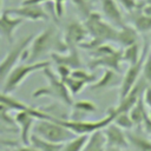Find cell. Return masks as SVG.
I'll return each instance as SVG.
<instances>
[{
	"label": "cell",
	"mask_w": 151,
	"mask_h": 151,
	"mask_svg": "<svg viewBox=\"0 0 151 151\" xmlns=\"http://www.w3.org/2000/svg\"><path fill=\"white\" fill-rule=\"evenodd\" d=\"M67 45L64 37L54 26H48L39 34L34 35L29 46L22 55V60L26 63H34L41 60L42 57L51 53H63L67 51Z\"/></svg>",
	"instance_id": "6da1fadb"
},
{
	"label": "cell",
	"mask_w": 151,
	"mask_h": 151,
	"mask_svg": "<svg viewBox=\"0 0 151 151\" xmlns=\"http://www.w3.org/2000/svg\"><path fill=\"white\" fill-rule=\"evenodd\" d=\"M84 25L88 32V39L83 42L79 47L92 50L96 46L104 42H114L117 37V27L110 24L101 14L97 12H91L84 21Z\"/></svg>",
	"instance_id": "7a4b0ae2"
},
{
	"label": "cell",
	"mask_w": 151,
	"mask_h": 151,
	"mask_svg": "<svg viewBox=\"0 0 151 151\" xmlns=\"http://www.w3.org/2000/svg\"><path fill=\"white\" fill-rule=\"evenodd\" d=\"M44 76L47 80V85L40 88H37L33 93V98H40V97H51L64 105L72 106L73 105V96L67 90L65 83L59 78V76L51 70V67H46L42 70Z\"/></svg>",
	"instance_id": "3957f363"
},
{
	"label": "cell",
	"mask_w": 151,
	"mask_h": 151,
	"mask_svg": "<svg viewBox=\"0 0 151 151\" xmlns=\"http://www.w3.org/2000/svg\"><path fill=\"white\" fill-rule=\"evenodd\" d=\"M32 133L46 140H50L53 143H60V144H64L77 136L68 127L57 122L54 116L51 119H37L34 123Z\"/></svg>",
	"instance_id": "277c9868"
},
{
	"label": "cell",
	"mask_w": 151,
	"mask_h": 151,
	"mask_svg": "<svg viewBox=\"0 0 151 151\" xmlns=\"http://www.w3.org/2000/svg\"><path fill=\"white\" fill-rule=\"evenodd\" d=\"M122 53L123 50L114 48L110 42L100 44L91 50L92 59L88 63V67L92 71L98 67H103L120 72V64L123 63Z\"/></svg>",
	"instance_id": "5b68a950"
},
{
	"label": "cell",
	"mask_w": 151,
	"mask_h": 151,
	"mask_svg": "<svg viewBox=\"0 0 151 151\" xmlns=\"http://www.w3.org/2000/svg\"><path fill=\"white\" fill-rule=\"evenodd\" d=\"M51 66V61L48 60H39L34 63H24V64H17L12 71L8 73L7 78L4 81L2 91L6 93L14 92L24 81L25 79L31 76L34 72L42 71L44 68Z\"/></svg>",
	"instance_id": "8992f818"
},
{
	"label": "cell",
	"mask_w": 151,
	"mask_h": 151,
	"mask_svg": "<svg viewBox=\"0 0 151 151\" xmlns=\"http://www.w3.org/2000/svg\"><path fill=\"white\" fill-rule=\"evenodd\" d=\"M114 116H116V111L114 109H112L107 112V114L104 118H100L98 120H85V119L74 120V119H64V118H58V117H54V118L57 122L68 127L76 134H91L94 131L103 130L107 124L113 122Z\"/></svg>",
	"instance_id": "52a82bcc"
},
{
	"label": "cell",
	"mask_w": 151,
	"mask_h": 151,
	"mask_svg": "<svg viewBox=\"0 0 151 151\" xmlns=\"http://www.w3.org/2000/svg\"><path fill=\"white\" fill-rule=\"evenodd\" d=\"M33 38H34V34H28L21 38L19 41H17L12 46V48L7 52L5 58L0 61V85H4V81L7 78L8 73L18 64V61L20 59L22 60V55L27 50V47L29 46Z\"/></svg>",
	"instance_id": "ba28073f"
},
{
	"label": "cell",
	"mask_w": 151,
	"mask_h": 151,
	"mask_svg": "<svg viewBox=\"0 0 151 151\" xmlns=\"http://www.w3.org/2000/svg\"><path fill=\"white\" fill-rule=\"evenodd\" d=\"M149 48H150L149 45H147V44H144L140 59H139L136 64L129 65L126 72L124 73L123 78H122L120 86H119V88H120V90H119V100L123 99V98L129 93V91L134 86V84L138 81L139 76L142 74V70H143V64H144L145 57H146V54L149 53Z\"/></svg>",
	"instance_id": "9c48e42d"
},
{
	"label": "cell",
	"mask_w": 151,
	"mask_h": 151,
	"mask_svg": "<svg viewBox=\"0 0 151 151\" xmlns=\"http://www.w3.org/2000/svg\"><path fill=\"white\" fill-rule=\"evenodd\" d=\"M63 37H64V40H65L67 47H72V46L78 47L87 40L88 32H87L84 22H80L78 20H71L66 25Z\"/></svg>",
	"instance_id": "30bf717a"
},
{
	"label": "cell",
	"mask_w": 151,
	"mask_h": 151,
	"mask_svg": "<svg viewBox=\"0 0 151 151\" xmlns=\"http://www.w3.org/2000/svg\"><path fill=\"white\" fill-rule=\"evenodd\" d=\"M7 13L19 17L24 20H31V21H39V20H47L48 14L46 11L41 7L40 4H21L19 7L8 8L6 9Z\"/></svg>",
	"instance_id": "8fae6325"
},
{
	"label": "cell",
	"mask_w": 151,
	"mask_h": 151,
	"mask_svg": "<svg viewBox=\"0 0 151 151\" xmlns=\"http://www.w3.org/2000/svg\"><path fill=\"white\" fill-rule=\"evenodd\" d=\"M105 139H106V146H116L120 149H126L129 146V139L125 133V130L116 125L114 123L107 124L103 129Z\"/></svg>",
	"instance_id": "7c38bea8"
},
{
	"label": "cell",
	"mask_w": 151,
	"mask_h": 151,
	"mask_svg": "<svg viewBox=\"0 0 151 151\" xmlns=\"http://www.w3.org/2000/svg\"><path fill=\"white\" fill-rule=\"evenodd\" d=\"M17 126L19 127L20 140L22 144H29V138L37 118L27 111H18L14 116Z\"/></svg>",
	"instance_id": "4fadbf2b"
},
{
	"label": "cell",
	"mask_w": 151,
	"mask_h": 151,
	"mask_svg": "<svg viewBox=\"0 0 151 151\" xmlns=\"http://www.w3.org/2000/svg\"><path fill=\"white\" fill-rule=\"evenodd\" d=\"M24 21H25L24 19L12 15V14L7 13L6 11H4L0 14V37L12 44L17 28Z\"/></svg>",
	"instance_id": "5bb4252c"
},
{
	"label": "cell",
	"mask_w": 151,
	"mask_h": 151,
	"mask_svg": "<svg viewBox=\"0 0 151 151\" xmlns=\"http://www.w3.org/2000/svg\"><path fill=\"white\" fill-rule=\"evenodd\" d=\"M100 4L103 15L110 24H112L117 28L125 25L120 6L116 0H100Z\"/></svg>",
	"instance_id": "9a60e30c"
},
{
	"label": "cell",
	"mask_w": 151,
	"mask_h": 151,
	"mask_svg": "<svg viewBox=\"0 0 151 151\" xmlns=\"http://www.w3.org/2000/svg\"><path fill=\"white\" fill-rule=\"evenodd\" d=\"M51 58L55 63V65H66L71 70L81 67V60L76 46L68 47L67 51L63 53H51Z\"/></svg>",
	"instance_id": "2e32d148"
},
{
	"label": "cell",
	"mask_w": 151,
	"mask_h": 151,
	"mask_svg": "<svg viewBox=\"0 0 151 151\" xmlns=\"http://www.w3.org/2000/svg\"><path fill=\"white\" fill-rule=\"evenodd\" d=\"M119 72L114 71V70H110V68H105L103 76L97 79L94 83L91 84L90 88L93 91H100V90H107L114 86H120L122 83V78L119 74Z\"/></svg>",
	"instance_id": "e0dca14e"
},
{
	"label": "cell",
	"mask_w": 151,
	"mask_h": 151,
	"mask_svg": "<svg viewBox=\"0 0 151 151\" xmlns=\"http://www.w3.org/2000/svg\"><path fill=\"white\" fill-rule=\"evenodd\" d=\"M114 42L120 45L123 48L132 44H136L138 42V31L133 26L125 24L124 26L117 29V37Z\"/></svg>",
	"instance_id": "ac0fdd59"
},
{
	"label": "cell",
	"mask_w": 151,
	"mask_h": 151,
	"mask_svg": "<svg viewBox=\"0 0 151 151\" xmlns=\"http://www.w3.org/2000/svg\"><path fill=\"white\" fill-rule=\"evenodd\" d=\"M106 139L103 130H98L88 134V138L81 151H105Z\"/></svg>",
	"instance_id": "d6986e66"
},
{
	"label": "cell",
	"mask_w": 151,
	"mask_h": 151,
	"mask_svg": "<svg viewBox=\"0 0 151 151\" xmlns=\"http://www.w3.org/2000/svg\"><path fill=\"white\" fill-rule=\"evenodd\" d=\"M72 107H73V114L71 116L70 119H74V120L85 119V117L87 114H90L91 112L96 111V105L90 100L73 101Z\"/></svg>",
	"instance_id": "ffe728a7"
},
{
	"label": "cell",
	"mask_w": 151,
	"mask_h": 151,
	"mask_svg": "<svg viewBox=\"0 0 151 151\" xmlns=\"http://www.w3.org/2000/svg\"><path fill=\"white\" fill-rule=\"evenodd\" d=\"M132 15V26L138 31V33H146L151 31V15L142 13L139 9H134Z\"/></svg>",
	"instance_id": "44dd1931"
},
{
	"label": "cell",
	"mask_w": 151,
	"mask_h": 151,
	"mask_svg": "<svg viewBox=\"0 0 151 151\" xmlns=\"http://www.w3.org/2000/svg\"><path fill=\"white\" fill-rule=\"evenodd\" d=\"M29 144L39 151H61V147L64 145L60 143H53V142L46 140V139L34 134V133L31 134Z\"/></svg>",
	"instance_id": "7402d4cb"
},
{
	"label": "cell",
	"mask_w": 151,
	"mask_h": 151,
	"mask_svg": "<svg viewBox=\"0 0 151 151\" xmlns=\"http://www.w3.org/2000/svg\"><path fill=\"white\" fill-rule=\"evenodd\" d=\"M142 51H143V48H140L139 42H136V44L124 47L123 53H122V61L127 63L129 65L136 64L142 57Z\"/></svg>",
	"instance_id": "603a6c76"
},
{
	"label": "cell",
	"mask_w": 151,
	"mask_h": 151,
	"mask_svg": "<svg viewBox=\"0 0 151 151\" xmlns=\"http://www.w3.org/2000/svg\"><path fill=\"white\" fill-rule=\"evenodd\" d=\"M129 114H130V118L132 119L134 126H138V125H142L143 124V120L144 118L146 117L147 112L145 110V104L143 101V96L136 101V104L130 109L129 111Z\"/></svg>",
	"instance_id": "cb8c5ba5"
},
{
	"label": "cell",
	"mask_w": 151,
	"mask_h": 151,
	"mask_svg": "<svg viewBox=\"0 0 151 151\" xmlns=\"http://www.w3.org/2000/svg\"><path fill=\"white\" fill-rule=\"evenodd\" d=\"M129 144H132L138 151H151V139H146L139 134L126 133Z\"/></svg>",
	"instance_id": "d4e9b609"
},
{
	"label": "cell",
	"mask_w": 151,
	"mask_h": 151,
	"mask_svg": "<svg viewBox=\"0 0 151 151\" xmlns=\"http://www.w3.org/2000/svg\"><path fill=\"white\" fill-rule=\"evenodd\" d=\"M87 138H88V134H77L71 140L64 143L61 151H81Z\"/></svg>",
	"instance_id": "484cf974"
},
{
	"label": "cell",
	"mask_w": 151,
	"mask_h": 151,
	"mask_svg": "<svg viewBox=\"0 0 151 151\" xmlns=\"http://www.w3.org/2000/svg\"><path fill=\"white\" fill-rule=\"evenodd\" d=\"M64 83H65L67 90L70 91V93H71L72 96L78 94V93H79V92L87 85L85 81L79 80V79H77V78H74V77H72V76L67 77V78L64 80Z\"/></svg>",
	"instance_id": "4316f807"
},
{
	"label": "cell",
	"mask_w": 151,
	"mask_h": 151,
	"mask_svg": "<svg viewBox=\"0 0 151 151\" xmlns=\"http://www.w3.org/2000/svg\"><path fill=\"white\" fill-rule=\"evenodd\" d=\"M116 125H118L119 127H122L123 130H131L134 124L132 122V119L130 118V114L129 112H120V113H116L114 118H113V122Z\"/></svg>",
	"instance_id": "83f0119b"
},
{
	"label": "cell",
	"mask_w": 151,
	"mask_h": 151,
	"mask_svg": "<svg viewBox=\"0 0 151 151\" xmlns=\"http://www.w3.org/2000/svg\"><path fill=\"white\" fill-rule=\"evenodd\" d=\"M11 112L12 111L7 106H5L4 104H0V124L8 126L11 129H15L17 124H15L14 117L11 116Z\"/></svg>",
	"instance_id": "f1b7e54d"
},
{
	"label": "cell",
	"mask_w": 151,
	"mask_h": 151,
	"mask_svg": "<svg viewBox=\"0 0 151 151\" xmlns=\"http://www.w3.org/2000/svg\"><path fill=\"white\" fill-rule=\"evenodd\" d=\"M71 76L79 79V80H83L85 81L86 84H92L97 80V77H96V73H91V72H87L85 70H83L81 67L80 68H74L72 70L71 72Z\"/></svg>",
	"instance_id": "f546056e"
},
{
	"label": "cell",
	"mask_w": 151,
	"mask_h": 151,
	"mask_svg": "<svg viewBox=\"0 0 151 151\" xmlns=\"http://www.w3.org/2000/svg\"><path fill=\"white\" fill-rule=\"evenodd\" d=\"M53 2L54 5V12L58 18H60L64 14V4L66 0H22L21 4H42V2Z\"/></svg>",
	"instance_id": "4dcf8cb0"
},
{
	"label": "cell",
	"mask_w": 151,
	"mask_h": 151,
	"mask_svg": "<svg viewBox=\"0 0 151 151\" xmlns=\"http://www.w3.org/2000/svg\"><path fill=\"white\" fill-rule=\"evenodd\" d=\"M142 76L145 79V81L151 85V52H149L145 57L143 70H142Z\"/></svg>",
	"instance_id": "1f68e13d"
},
{
	"label": "cell",
	"mask_w": 151,
	"mask_h": 151,
	"mask_svg": "<svg viewBox=\"0 0 151 151\" xmlns=\"http://www.w3.org/2000/svg\"><path fill=\"white\" fill-rule=\"evenodd\" d=\"M72 1L77 6V8L79 9V12H81L85 15V18L92 12L91 11V7H90V5L87 2V0H72Z\"/></svg>",
	"instance_id": "d6a6232c"
},
{
	"label": "cell",
	"mask_w": 151,
	"mask_h": 151,
	"mask_svg": "<svg viewBox=\"0 0 151 151\" xmlns=\"http://www.w3.org/2000/svg\"><path fill=\"white\" fill-rule=\"evenodd\" d=\"M118 2L119 6H122L125 11H127L129 13H132L136 8H137V0H116Z\"/></svg>",
	"instance_id": "836d02e7"
},
{
	"label": "cell",
	"mask_w": 151,
	"mask_h": 151,
	"mask_svg": "<svg viewBox=\"0 0 151 151\" xmlns=\"http://www.w3.org/2000/svg\"><path fill=\"white\" fill-rule=\"evenodd\" d=\"M71 72H72V70L68 67V66H66V65H57V74L59 76V78L64 81L67 77H70L71 76Z\"/></svg>",
	"instance_id": "e575fe53"
},
{
	"label": "cell",
	"mask_w": 151,
	"mask_h": 151,
	"mask_svg": "<svg viewBox=\"0 0 151 151\" xmlns=\"http://www.w3.org/2000/svg\"><path fill=\"white\" fill-rule=\"evenodd\" d=\"M143 101L146 107L151 109V85L149 84L143 92Z\"/></svg>",
	"instance_id": "d590c367"
},
{
	"label": "cell",
	"mask_w": 151,
	"mask_h": 151,
	"mask_svg": "<svg viewBox=\"0 0 151 151\" xmlns=\"http://www.w3.org/2000/svg\"><path fill=\"white\" fill-rule=\"evenodd\" d=\"M9 151H39L31 144H22V145H14L12 150Z\"/></svg>",
	"instance_id": "8d00e7d4"
},
{
	"label": "cell",
	"mask_w": 151,
	"mask_h": 151,
	"mask_svg": "<svg viewBox=\"0 0 151 151\" xmlns=\"http://www.w3.org/2000/svg\"><path fill=\"white\" fill-rule=\"evenodd\" d=\"M143 127H144V131L147 133V134H150L151 136V119H150V117L146 114V117L144 118V120H143Z\"/></svg>",
	"instance_id": "74e56055"
},
{
	"label": "cell",
	"mask_w": 151,
	"mask_h": 151,
	"mask_svg": "<svg viewBox=\"0 0 151 151\" xmlns=\"http://www.w3.org/2000/svg\"><path fill=\"white\" fill-rule=\"evenodd\" d=\"M6 129H11V127H7V126L0 127V130H6ZM2 145H6V146H14V145H15V142H14V140H7V139L0 138V146H2Z\"/></svg>",
	"instance_id": "f35d334b"
},
{
	"label": "cell",
	"mask_w": 151,
	"mask_h": 151,
	"mask_svg": "<svg viewBox=\"0 0 151 151\" xmlns=\"http://www.w3.org/2000/svg\"><path fill=\"white\" fill-rule=\"evenodd\" d=\"M105 151H125V149H120V147H116V146H106Z\"/></svg>",
	"instance_id": "ab89813d"
},
{
	"label": "cell",
	"mask_w": 151,
	"mask_h": 151,
	"mask_svg": "<svg viewBox=\"0 0 151 151\" xmlns=\"http://www.w3.org/2000/svg\"><path fill=\"white\" fill-rule=\"evenodd\" d=\"M145 4H149V5H151V0H143Z\"/></svg>",
	"instance_id": "60d3db41"
},
{
	"label": "cell",
	"mask_w": 151,
	"mask_h": 151,
	"mask_svg": "<svg viewBox=\"0 0 151 151\" xmlns=\"http://www.w3.org/2000/svg\"><path fill=\"white\" fill-rule=\"evenodd\" d=\"M147 116L150 117V119H151V109H149V112H147Z\"/></svg>",
	"instance_id": "b9f144b4"
},
{
	"label": "cell",
	"mask_w": 151,
	"mask_h": 151,
	"mask_svg": "<svg viewBox=\"0 0 151 151\" xmlns=\"http://www.w3.org/2000/svg\"><path fill=\"white\" fill-rule=\"evenodd\" d=\"M150 52H151V45H150Z\"/></svg>",
	"instance_id": "7bdbcfd3"
},
{
	"label": "cell",
	"mask_w": 151,
	"mask_h": 151,
	"mask_svg": "<svg viewBox=\"0 0 151 151\" xmlns=\"http://www.w3.org/2000/svg\"><path fill=\"white\" fill-rule=\"evenodd\" d=\"M0 7H1V0H0Z\"/></svg>",
	"instance_id": "ee69618b"
}]
</instances>
